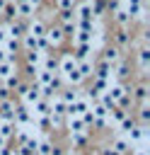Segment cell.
<instances>
[{
	"instance_id": "obj_13",
	"label": "cell",
	"mask_w": 150,
	"mask_h": 155,
	"mask_svg": "<svg viewBox=\"0 0 150 155\" xmlns=\"http://www.w3.org/2000/svg\"><path fill=\"white\" fill-rule=\"evenodd\" d=\"M106 94H109V99H111V102L116 104V102H119V99H121V97L126 94V87H123V85H119V82H114V85H109Z\"/></svg>"
},
{
	"instance_id": "obj_44",
	"label": "cell",
	"mask_w": 150,
	"mask_h": 155,
	"mask_svg": "<svg viewBox=\"0 0 150 155\" xmlns=\"http://www.w3.org/2000/svg\"><path fill=\"white\" fill-rule=\"evenodd\" d=\"M80 119H82V124H85V126H92V124H94V116H92V111H90V109H87Z\"/></svg>"
},
{
	"instance_id": "obj_11",
	"label": "cell",
	"mask_w": 150,
	"mask_h": 155,
	"mask_svg": "<svg viewBox=\"0 0 150 155\" xmlns=\"http://www.w3.org/2000/svg\"><path fill=\"white\" fill-rule=\"evenodd\" d=\"M145 131H148L145 126H133V128L126 133V136H128V138H126V140H128V145H131V143H135V145H138V143L145 138Z\"/></svg>"
},
{
	"instance_id": "obj_32",
	"label": "cell",
	"mask_w": 150,
	"mask_h": 155,
	"mask_svg": "<svg viewBox=\"0 0 150 155\" xmlns=\"http://www.w3.org/2000/svg\"><path fill=\"white\" fill-rule=\"evenodd\" d=\"M17 7V15H22V17H29V15H34V7L29 5V2H19V5H15Z\"/></svg>"
},
{
	"instance_id": "obj_50",
	"label": "cell",
	"mask_w": 150,
	"mask_h": 155,
	"mask_svg": "<svg viewBox=\"0 0 150 155\" xmlns=\"http://www.w3.org/2000/svg\"><path fill=\"white\" fill-rule=\"evenodd\" d=\"M131 155H148V150L145 148H135V150H131Z\"/></svg>"
},
{
	"instance_id": "obj_22",
	"label": "cell",
	"mask_w": 150,
	"mask_h": 155,
	"mask_svg": "<svg viewBox=\"0 0 150 155\" xmlns=\"http://www.w3.org/2000/svg\"><path fill=\"white\" fill-rule=\"evenodd\" d=\"M92 70H94L92 61H77V73L82 75V80H85V78H90V75H92Z\"/></svg>"
},
{
	"instance_id": "obj_16",
	"label": "cell",
	"mask_w": 150,
	"mask_h": 155,
	"mask_svg": "<svg viewBox=\"0 0 150 155\" xmlns=\"http://www.w3.org/2000/svg\"><path fill=\"white\" fill-rule=\"evenodd\" d=\"M31 109H34V114H36V116H41V119L51 116V109H48V99H39V102H36Z\"/></svg>"
},
{
	"instance_id": "obj_5",
	"label": "cell",
	"mask_w": 150,
	"mask_h": 155,
	"mask_svg": "<svg viewBox=\"0 0 150 155\" xmlns=\"http://www.w3.org/2000/svg\"><path fill=\"white\" fill-rule=\"evenodd\" d=\"M65 126H68V131H70L73 136H75V133H90V131H87V126L82 124V119H80V116H68Z\"/></svg>"
},
{
	"instance_id": "obj_25",
	"label": "cell",
	"mask_w": 150,
	"mask_h": 155,
	"mask_svg": "<svg viewBox=\"0 0 150 155\" xmlns=\"http://www.w3.org/2000/svg\"><path fill=\"white\" fill-rule=\"evenodd\" d=\"M10 75H15V63H12V58H7L5 63H0V80L10 78Z\"/></svg>"
},
{
	"instance_id": "obj_18",
	"label": "cell",
	"mask_w": 150,
	"mask_h": 155,
	"mask_svg": "<svg viewBox=\"0 0 150 155\" xmlns=\"http://www.w3.org/2000/svg\"><path fill=\"white\" fill-rule=\"evenodd\" d=\"M140 5H143L140 0H126V7H123V10H126L128 17L133 19V17H140Z\"/></svg>"
},
{
	"instance_id": "obj_8",
	"label": "cell",
	"mask_w": 150,
	"mask_h": 155,
	"mask_svg": "<svg viewBox=\"0 0 150 155\" xmlns=\"http://www.w3.org/2000/svg\"><path fill=\"white\" fill-rule=\"evenodd\" d=\"M46 39H48V44H51V46H58L65 36H63L60 27H46Z\"/></svg>"
},
{
	"instance_id": "obj_24",
	"label": "cell",
	"mask_w": 150,
	"mask_h": 155,
	"mask_svg": "<svg viewBox=\"0 0 150 155\" xmlns=\"http://www.w3.org/2000/svg\"><path fill=\"white\" fill-rule=\"evenodd\" d=\"M111 150H116L119 155H123V153H128V150H131V145H128V140H126V138H114Z\"/></svg>"
},
{
	"instance_id": "obj_58",
	"label": "cell",
	"mask_w": 150,
	"mask_h": 155,
	"mask_svg": "<svg viewBox=\"0 0 150 155\" xmlns=\"http://www.w3.org/2000/svg\"><path fill=\"white\" fill-rule=\"evenodd\" d=\"M34 155H39V153H34Z\"/></svg>"
},
{
	"instance_id": "obj_45",
	"label": "cell",
	"mask_w": 150,
	"mask_h": 155,
	"mask_svg": "<svg viewBox=\"0 0 150 155\" xmlns=\"http://www.w3.org/2000/svg\"><path fill=\"white\" fill-rule=\"evenodd\" d=\"M60 31H63V36H65V34L75 36V22H73V24H63V27H60Z\"/></svg>"
},
{
	"instance_id": "obj_35",
	"label": "cell",
	"mask_w": 150,
	"mask_h": 155,
	"mask_svg": "<svg viewBox=\"0 0 150 155\" xmlns=\"http://www.w3.org/2000/svg\"><path fill=\"white\" fill-rule=\"evenodd\" d=\"M94 92H99V94H104L106 90H109V80H94V87H92Z\"/></svg>"
},
{
	"instance_id": "obj_2",
	"label": "cell",
	"mask_w": 150,
	"mask_h": 155,
	"mask_svg": "<svg viewBox=\"0 0 150 155\" xmlns=\"http://www.w3.org/2000/svg\"><path fill=\"white\" fill-rule=\"evenodd\" d=\"M15 111H17V107H15L12 99H5V102L0 104V119H2V121L15 124Z\"/></svg>"
},
{
	"instance_id": "obj_51",
	"label": "cell",
	"mask_w": 150,
	"mask_h": 155,
	"mask_svg": "<svg viewBox=\"0 0 150 155\" xmlns=\"http://www.w3.org/2000/svg\"><path fill=\"white\" fill-rule=\"evenodd\" d=\"M7 58H10V56H7V53H5V48H2V46H0V63H5V61H7Z\"/></svg>"
},
{
	"instance_id": "obj_52",
	"label": "cell",
	"mask_w": 150,
	"mask_h": 155,
	"mask_svg": "<svg viewBox=\"0 0 150 155\" xmlns=\"http://www.w3.org/2000/svg\"><path fill=\"white\" fill-rule=\"evenodd\" d=\"M60 119H63V116H53V114H51V124H53V126H58V124H60Z\"/></svg>"
},
{
	"instance_id": "obj_3",
	"label": "cell",
	"mask_w": 150,
	"mask_h": 155,
	"mask_svg": "<svg viewBox=\"0 0 150 155\" xmlns=\"http://www.w3.org/2000/svg\"><path fill=\"white\" fill-rule=\"evenodd\" d=\"M75 12V19L77 22H92V2H80L77 5V10H73Z\"/></svg>"
},
{
	"instance_id": "obj_54",
	"label": "cell",
	"mask_w": 150,
	"mask_h": 155,
	"mask_svg": "<svg viewBox=\"0 0 150 155\" xmlns=\"http://www.w3.org/2000/svg\"><path fill=\"white\" fill-rule=\"evenodd\" d=\"M39 2H41V0H29V5H31V7H34V10H36V7H39Z\"/></svg>"
},
{
	"instance_id": "obj_43",
	"label": "cell",
	"mask_w": 150,
	"mask_h": 155,
	"mask_svg": "<svg viewBox=\"0 0 150 155\" xmlns=\"http://www.w3.org/2000/svg\"><path fill=\"white\" fill-rule=\"evenodd\" d=\"M116 41H119V46H126V44H128V34H126V29H121V31L116 34Z\"/></svg>"
},
{
	"instance_id": "obj_48",
	"label": "cell",
	"mask_w": 150,
	"mask_h": 155,
	"mask_svg": "<svg viewBox=\"0 0 150 155\" xmlns=\"http://www.w3.org/2000/svg\"><path fill=\"white\" fill-rule=\"evenodd\" d=\"M7 41V31H5V27H0V46Z\"/></svg>"
},
{
	"instance_id": "obj_4",
	"label": "cell",
	"mask_w": 150,
	"mask_h": 155,
	"mask_svg": "<svg viewBox=\"0 0 150 155\" xmlns=\"http://www.w3.org/2000/svg\"><path fill=\"white\" fill-rule=\"evenodd\" d=\"M119 61H121L119 48H116V46H106V48H104V53H102V63H106V65H111V68H114Z\"/></svg>"
},
{
	"instance_id": "obj_10",
	"label": "cell",
	"mask_w": 150,
	"mask_h": 155,
	"mask_svg": "<svg viewBox=\"0 0 150 155\" xmlns=\"http://www.w3.org/2000/svg\"><path fill=\"white\" fill-rule=\"evenodd\" d=\"M48 109H51L53 116H65V102L60 97H51L48 99Z\"/></svg>"
},
{
	"instance_id": "obj_46",
	"label": "cell",
	"mask_w": 150,
	"mask_h": 155,
	"mask_svg": "<svg viewBox=\"0 0 150 155\" xmlns=\"http://www.w3.org/2000/svg\"><path fill=\"white\" fill-rule=\"evenodd\" d=\"M73 140H75L77 145H85V143H87V136H85V133H75V136H73Z\"/></svg>"
},
{
	"instance_id": "obj_47",
	"label": "cell",
	"mask_w": 150,
	"mask_h": 155,
	"mask_svg": "<svg viewBox=\"0 0 150 155\" xmlns=\"http://www.w3.org/2000/svg\"><path fill=\"white\" fill-rule=\"evenodd\" d=\"M116 75H119V78L128 75V70H126V63H119V68H116Z\"/></svg>"
},
{
	"instance_id": "obj_39",
	"label": "cell",
	"mask_w": 150,
	"mask_h": 155,
	"mask_svg": "<svg viewBox=\"0 0 150 155\" xmlns=\"http://www.w3.org/2000/svg\"><path fill=\"white\" fill-rule=\"evenodd\" d=\"M133 126H135V124H133V119H128V116H126V119H123V121L119 124V128H121V133H128V131H131Z\"/></svg>"
},
{
	"instance_id": "obj_28",
	"label": "cell",
	"mask_w": 150,
	"mask_h": 155,
	"mask_svg": "<svg viewBox=\"0 0 150 155\" xmlns=\"http://www.w3.org/2000/svg\"><path fill=\"white\" fill-rule=\"evenodd\" d=\"M63 78H65V82H68V85H73V87H77V85L82 82V75L77 73V68H75V70H70V73H68V75H63Z\"/></svg>"
},
{
	"instance_id": "obj_40",
	"label": "cell",
	"mask_w": 150,
	"mask_h": 155,
	"mask_svg": "<svg viewBox=\"0 0 150 155\" xmlns=\"http://www.w3.org/2000/svg\"><path fill=\"white\" fill-rule=\"evenodd\" d=\"M75 7V0H58V10L60 12H68V10H73Z\"/></svg>"
},
{
	"instance_id": "obj_12",
	"label": "cell",
	"mask_w": 150,
	"mask_h": 155,
	"mask_svg": "<svg viewBox=\"0 0 150 155\" xmlns=\"http://www.w3.org/2000/svg\"><path fill=\"white\" fill-rule=\"evenodd\" d=\"M5 31H7V36H10V39H22V36L27 34V27H24L22 22H12Z\"/></svg>"
},
{
	"instance_id": "obj_29",
	"label": "cell",
	"mask_w": 150,
	"mask_h": 155,
	"mask_svg": "<svg viewBox=\"0 0 150 155\" xmlns=\"http://www.w3.org/2000/svg\"><path fill=\"white\" fill-rule=\"evenodd\" d=\"M75 51H77V53H73V56L85 61V58L90 56V51H92V44H77V48H75Z\"/></svg>"
},
{
	"instance_id": "obj_23",
	"label": "cell",
	"mask_w": 150,
	"mask_h": 155,
	"mask_svg": "<svg viewBox=\"0 0 150 155\" xmlns=\"http://www.w3.org/2000/svg\"><path fill=\"white\" fill-rule=\"evenodd\" d=\"M58 97H60V99L65 102V107H68V104H73L75 99H80V94H77V90H75V87H70V90H63V92H60Z\"/></svg>"
},
{
	"instance_id": "obj_21",
	"label": "cell",
	"mask_w": 150,
	"mask_h": 155,
	"mask_svg": "<svg viewBox=\"0 0 150 155\" xmlns=\"http://www.w3.org/2000/svg\"><path fill=\"white\" fill-rule=\"evenodd\" d=\"M41 63H44V68H41V70H48V73H53V75L58 73V61H56L53 56H44V58H41Z\"/></svg>"
},
{
	"instance_id": "obj_19",
	"label": "cell",
	"mask_w": 150,
	"mask_h": 155,
	"mask_svg": "<svg viewBox=\"0 0 150 155\" xmlns=\"http://www.w3.org/2000/svg\"><path fill=\"white\" fill-rule=\"evenodd\" d=\"M15 121H17V124H22V126H24V124H29V121H31V111H29V107L17 109V111H15Z\"/></svg>"
},
{
	"instance_id": "obj_36",
	"label": "cell",
	"mask_w": 150,
	"mask_h": 155,
	"mask_svg": "<svg viewBox=\"0 0 150 155\" xmlns=\"http://www.w3.org/2000/svg\"><path fill=\"white\" fill-rule=\"evenodd\" d=\"M51 148H53V145H51L48 140H39V148H36V153H39V155H51Z\"/></svg>"
},
{
	"instance_id": "obj_38",
	"label": "cell",
	"mask_w": 150,
	"mask_h": 155,
	"mask_svg": "<svg viewBox=\"0 0 150 155\" xmlns=\"http://www.w3.org/2000/svg\"><path fill=\"white\" fill-rule=\"evenodd\" d=\"M60 22H63V24H73V22H75V12H73V10L60 12Z\"/></svg>"
},
{
	"instance_id": "obj_27",
	"label": "cell",
	"mask_w": 150,
	"mask_h": 155,
	"mask_svg": "<svg viewBox=\"0 0 150 155\" xmlns=\"http://www.w3.org/2000/svg\"><path fill=\"white\" fill-rule=\"evenodd\" d=\"M41 58H44V53H39V51H27V65H34V68H39Z\"/></svg>"
},
{
	"instance_id": "obj_55",
	"label": "cell",
	"mask_w": 150,
	"mask_h": 155,
	"mask_svg": "<svg viewBox=\"0 0 150 155\" xmlns=\"http://www.w3.org/2000/svg\"><path fill=\"white\" fill-rule=\"evenodd\" d=\"M104 155H119V153H116V150H111V148H109V150H104Z\"/></svg>"
},
{
	"instance_id": "obj_7",
	"label": "cell",
	"mask_w": 150,
	"mask_h": 155,
	"mask_svg": "<svg viewBox=\"0 0 150 155\" xmlns=\"http://www.w3.org/2000/svg\"><path fill=\"white\" fill-rule=\"evenodd\" d=\"M27 34H29V36H34V39H39V36H46V24H44L41 19H34V22L27 27Z\"/></svg>"
},
{
	"instance_id": "obj_53",
	"label": "cell",
	"mask_w": 150,
	"mask_h": 155,
	"mask_svg": "<svg viewBox=\"0 0 150 155\" xmlns=\"http://www.w3.org/2000/svg\"><path fill=\"white\" fill-rule=\"evenodd\" d=\"M7 94H10V92H7V90H5V87H0V99H2V102H5V99H7Z\"/></svg>"
},
{
	"instance_id": "obj_57",
	"label": "cell",
	"mask_w": 150,
	"mask_h": 155,
	"mask_svg": "<svg viewBox=\"0 0 150 155\" xmlns=\"http://www.w3.org/2000/svg\"><path fill=\"white\" fill-rule=\"evenodd\" d=\"M5 5H7V2H5V0H0V12L5 10Z\"/></svg>"
},
{
	"instance_id": "obj_14",
	"label": "cell",
	"mask_w": 150,
	"mask_h": 155,
	"mask_svg": "<svg viewBox=\"0 0 150 155\" xmlns=\"http://www.w3.org/2000/svg\"><path fill=\"white\" fill-rule=\"evenodd\" d=\"M51 80H53V73H48V70H36V87H48L51 85Z\"/></svg>"
},
{
	"instance_id": "obj_26",
	"label": "cell",
	"mask_w": 150,
	"mask_h": 155,
	"mask_svg": "<svg viewBox=\"0 0 150 155\" xmlns=\"http://www.w3.org/2000/svg\"><path fill=\"white\" fill-rule=\"evenodd\" d=\"M114 19L121 24V29H126V27H128V22H131V17H128V12H126V10H116V12H114Z\"/></svg>"
},
{
	"instance_id": "obj_20",
	"label": "cell",
	"mask_w": 150,
	"mask_h": 155,
	"mask_svg": "<svg viewBox=\"0 0 150 155\" xmlns=\"http://www.w3.org/2000/svg\"><path fill=\"white\" fill-rule=\"evenodd\" d=\"M138 63H140V70L148 73V63H150V51H148V46H143V48L138 51Z\"/></svg>"
},
{
	"instance_id": "obj_49",
	"label": "cell",
	"mask_w": 150,
	"mask_h": 155,
	"mask_svg": "<svg viewBox=\"0 0 150 155\" xmlns=\"http://www.w3.org/2000/svg\"><path fill=\"white\" fill-rule=\"evenodd\" d=\"M0 155H15V150H12V148H7V145H5V148H0Z\"/></svg>"
},
{
	"instance_id": "obj_37",
	"label": "cell",
	"mask_w": 150,
	"mask_h": 155,
	"mask_svg": "<svg viewBox=\"0 0 150 155\" xmlns=\"http://www.w3.org/2000/svg\"><path fill=\"white\" fill-rule=\"evenodd\" d=\"M17 85H19V78H17V73H15V75H10V78H5V90H7V92H10L12 87H17Z\"/></svg>"
},
{
	"instance_id": "obj_41",
	"label": "cell",
	"mask_w": 150,
	"mask_h": 155,
	"mask_svg": "<svg viewBox=\"0 0 150 155\" xmlns=\"http://www.w3.org/2000/svg\"><path fill=\"white\" fill-rule=\"evenodd\" d=\"M148 119H150V107H148V104H143V107H140V121H143L140 126H145V124H148Z\"/></svg>"
},
{
	"instance_id": "obj_17",
	"label": "cell",
	"mask_w": 150,
	"mask_h": 155,
	"mask_svg": "<svg viewBox=\"0 0 150 155\" xmlns=\"http://www.w3.org/2000/svg\"><path fill=\"white\" fill-rule=\"evenodd\" d=\"M126 116H128V114H126L123 109H119V107H116V109H111V111H109V116H106V126H109V124H111V126H114V124H121Z\"/></svg>"
},
{
	"instance_id": "obj_31",
	"label": "cell",
	"mask_w": 150,
	"mask_h": 155,
	"mask_svg": "<svg viewBox=\"0 0 150 155\" xmlns=\"http://www.w3.org/2000/svg\"><path fill=\"white\" fill-rule=\"evenodd\" d=\"M15 133V124H7V121H0V136L7 140L10 136Z\"/></svg>"
},
{
	"instance_id": "obj_6",
	"label": "cell",
	"mask_w": 150,
	"mask_h": 155,
	"mask_svg": "<svg viewBox=\"0 0 150 155\" xmlns=\"http://www.w3.org/2000/svg\"><path fill=\"white\" fill-rule=\"evenodd\" d=\"M22 99H24V104H27V107H34V104L41 99V92H39V87H36V85L27 87V92L22 94Z\"/></svg>"
},
{
	"instance_id": "obj_1",
	"label": "cell",
	"mask_w": 150,
	"mask_h": 155,
	"mask_svg": "<svg viewBox=\"0 0 150 155\" xmlns=\"http://www.w3.org/2000/svg\"><path fill=\"white\" fill-rule=\"evenodd\" d=\"M75 68H77V58H75L73 53H63L60 61H58V73H60V75H68V73L75 70Z\"/></svg>"
},
{
	"instance_id": "obj_33",
	"label": "cell",
	"mask_w": 150,
	"mask_h": 155,
	"mask_svg": "<svg viewBox=\"0 0 150 155\" xmlns=\"http://www.w3.org/2000/svg\"><path fill=\"white\" fill-rule=\"evenodd\" d=\"M22 46H24V51H36V39L29 36V34H24L22 36Z\"/></svg>"
},
{
	"instance_id": "obj_30",
	"label": "cell",
	"mask_w": 150,
	"mask_h": 155,
	"mask_svg": "<svg viewBox=\"0 0 150 155\" xmlns=\"http://www.w3.org/2000/svg\"><path fill=\"white\" fill-rule=\"evenodd\" d=\"M75 41H77V44H92V31H80V29H75Z\"/></svg>"
},
{
	"instance_id": "obj_42",
	"label": "cell",
	"mask_w": 150,
	"mask_h": 155,
	"mask_svg": "<svg viewBox=\"0 0 150 155\" xmlns=\"http://www.w3.org/2000/svg\"><path fill=\"white\" fill-rule=\"evenodd\" d=\"M2 12H5V17H17V7H15V2H7Z\"/></svg>"
},
{
	"instance_id": "obj_9",
	"label": "cell",
	"mask_w": 150,
	"mask_h": 155,
	"mask_svg": "<svg viewBox=\"0 0 150 155\" xmlns=\"http://www.w3.org/2000/svg\"><path fill=\"white\" fill-rule=\"evenodd\" d=\"M111 73H114V68L106 65V63H102V61H99V63L94 65V70H92V75H97V80H109Z\"/></svg>"
},
{
	"instance_id": "obj_15",
	"label": "cell",
	"mask_w": 150,
	"mask_h": 155,
	"mask_svg": "<svg viewBox=\"0 0 150 155\" xmlns=\"http://www.w3.org/2000/svg\"><path fill=\"white\" fill-rule=\"evenodd\" d=\"M148 92H150V90H148V85H138V87L131 92V97H133V99H138V102H140V107H143V104H148Z\"/></svg>"
},
{
	"instance_id": "obj_34",
	"label": "cell",
	"mask_w": 150,
	"mask_h": 155,
	"mask_svg": "<svg viewBox=\"0 0 150 155\" xmlns=\"http://www.w3.org/2000/svg\"><path fill=\"white\" fill-rule=\"evenodd\" d=\"M2 48H5V53L10 56V53H15V51L19 48V44H17V39H10V36H7V41L2 44Z\"/></svg>"
},
{
	"instance_id": "obj_56",
	"label": "cell",
	"mask_w": 150,
	"mask_h": 155,
	"mask_svg": "<svg viewBox=\"0 0 150 155\" xmlns=\"http://www.w3.org/2000/svg\"><path fill=\"white\" fill-rule=\"evenodd\" d=\"M5 145H7V140H5L2 136H0V148H5Z\"/></svg>"
}]
</instances>
